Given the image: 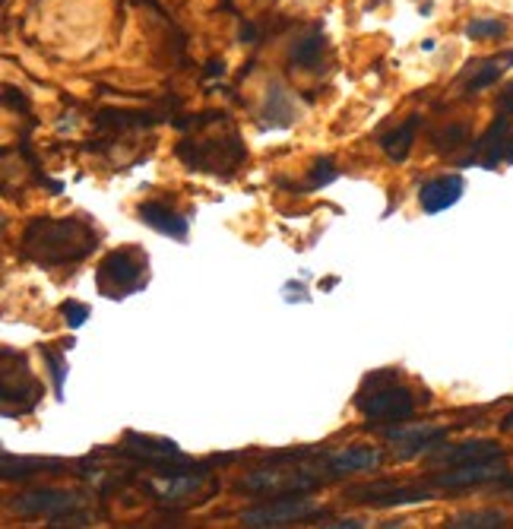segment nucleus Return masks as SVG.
<instances>
[{"label": "nucleus", "instance_id": "obj_27", "mask_svg": "<svg viewBox=\"0 0 513 529\" xmlns=\"http://www.w3.org/2000/svg\"><path fill=\"white\" fill-rule=\"evenodd\" d=\"M336 178H339L336 162H333L330 156H324V159H317V162L311 165V178H307V187H311V191H317V187L333 184Z\"/></svg>", "mask_w": 513, "mask_h": 529}, {"label": "nucleus", "instance_id": "obj_25", "mask_svg": "<svg viewBox=\"0 0 513 529\" xmlns=\"http://www.w3.org/2000/svg\"><path fill=\"white\" fill-rule=\"evenodd\" d=\"M508 32V23L501 19H489V16H479L472 23H466V38L472 42H485V38H501Z\"/></svg>", "mask_w": 513, "mask_h": 529}, {"label": "nucleus", "instance_id": "obj_21", "mask_svg": "<svg viewBox=\"0 0 513 529\" xmlns=\"http://www.w3.org/2000/svg\"><path fill=\"white\" fill-rule=\"evenodd\" d=\"M510 61H513V51H508L504 57H491V61H485L482 67L476 70V76H472V80L466 83V95H479L482 89L495 86V83L504 76V70H508Z\"/></svg>", "mask_w": 513, "mask_h": 529}, {"label": "nucleus", "instance_id": "obj_12", "mask_svg": "<svg viewBox=\"0 0 513 529\" xmlns=\"http://www.w3.org/2000/svg\"><path fill=\"white\" fill-rule=\"evenodd\" d=\"M463 191H466L463 175H440V178H431L428 184H421L419 203L428 216H438V212L457 206L460 197H463Z\"/></svg>", "mask_w": 513, "mask_h": 529}, {"label": "nucleus", "instance_id": "obj_6", "mask_svg": "<svg viewBox=\"0 0 513 529\" xmlns=\"http://www.w3.org/2000/svg\"><path fill=\"white\" fill-rule=\"evenodd\" d=\"M320 505L307 501L305 495H276V501L260 507H251V511L241 514V524L251 529H276V526H288V524H305V520L320 517Z\"/></svg>", "mask_w": 513, "mask_h": 529}, {"label": "nucleus", "instance_id": "obj_32", "mask_svg": "<svg viewBox=\"0 0 513 529\" xmlns=\"http://www.w3.org/2000/svg\"><path fill=\"white\" fill-rule=\"evenodd\" d=\"M226 73V61H209L207 64V76H222Z\"/></svg>", "mask_w": 513, "mask_h": 529}, {"label": "nucleus", "instance_id": "obj_30", "mask_svg": "<svg viewBox=\"0 0 513 529\" xmlns=\"http://www.w3.org/2000/svg\"><path fill=\"white\" fill-rule=\"evenodd\" d=\"M498 112L508 114V118H513V80L504 86V93L498 95Z\"/></svg>", "mask_w": 513, "mask_h": 529}, {"label": "nucleus", "instance_id": "obj_8", "mask_svg": "<svg viewBox=\"0 0 513 529\" xmlns=\"http://www.w3.org/2000/svg\"><path fill=\"white\" fill-rule=\"evenodd\" d=\"M504 475H508L504 456H495V460L463 463V466H447V473L434 475V485H438V488H450V492H460V488L485 485V482L504 479Z\"/></svg>", "mask_w": 513, "mask_h": 529}, {"label": "nucleus", "instance_id": "obj_16", "mask_svg": "<svg viewBox=\"0 0 513 529\" xmlns=\"http://www.w3.org/2000/svg\"><path fill=\"white\" fill-rule=\"evenodd\" d=\"M124 450L150 466H162L165 460H188L175 441H156V437L143 435H124Z\"/></svg>", "mask_w": 513, "mask_h": 529}, {"label": "nucleus", "instance_id": "obj_3", "mask_svg": "<svg viewBox=\"0 0 513 529\" xmlns=\"http://www.w3.org/2000/svg\"><path fill=\"white\" fill-rule=\"evenodd\" d=\"M82 495L76 492H63V488H38V492H25L16 495L13 501V511L19 517H42L48 520L51 526H86L89 514L82 511Z\"/></svg>", "mask_w": 513, "mask_h": 529}, {"label": "nucleus", "instance_id": "obj_9", "mask_svg": "<svg viewBox=\"0 0 513 529\" xmlns=\"http://www.w3.org/2000/svg\"><path fill=\"white\" fill-rule=\"evenodd\" d=\"M345 498L358 501V505H371V507H400V505H421V501H431L434 495L428 492V488H396V485H390V482H381V485L349 488Z\"/></svg>", "mask_w": 513, "mask_h": 529}, {"label": "nucleus", "instance_id": "obj_31", "mask_svg": "<svg viewBox=\"0 0 513 529\" xmlns=\"http://www.w3.org/2000/svg\"><path fill=\"white\" fill-rule=\"evenodd\" d=\"M324 526H333V529H362L364 524H362V520H333V524H324Z\"/></svg>", "mask_w": 513, "mask_h": 529}, {"label": "nucleus", "instance_id": "obj_17", "mask_svg": "<svg viewBox=\"0 0 513 529\" xmlns=\"http://www.w3.org/2000/svg\"><path fill=\"white\" fill-rule=\"evenodd\" d=\"M419 127H421L419 114H409V118L402 121L400 127H393L390 133H383V137H381V150L387 152V159H393V162H406L409 152H412V143H415V133H419Z\"/></svg>", "mask_w": 513, "mask_h": 529}, {"label": "nucleus", "instance_id": "obj_34", "mask_svg": "<svg viewBox=\"0 0 513 529\" xmlns=\"http://www.w3.org/2000/svg\"><path fill=\"white\" fill-rule=\"evenodd\" d=\"M504 162H508V165H513V140L508 143V156H504Z\"/></svg>", "mask_w": 513, "mask_h": 529}, {"label": "nucleus", "instance_id": "obj_7", "mask_svg": "<svg viewBox=\"0 0 513 529\" xmlns=\"http://www.w3.org/2000/svg\"><path fill=\"white\" fill-rule=\"evenodd\" d=\"M317 485L320 479L307 469H256L247 479H241V492L256 495H307Z\"/></svg>", "mask_w": 513, "mask_h": 529}, {"label": "nucleus", "instance_id": "obj_2", "mask_svg": "<svg viewBox=\"0 0 513 529\" xmlns=\"http://www.w3.org/2000/svg\"><path fill=\"white\" fill-rule=\"evenodd\" d=\"M355 406L371 425H393L415 416V393L393 374H374L364 380V390L355 397Z\"/></svg>", "mask_w": 513, "mask_h": 529}, {"label": "nucleus", "instance_id": "obj_28", "mask_svg": "<svg viewBox=\"0 0 513 529\" xmlns=\"http://www.w3.org/2000/svg\"><path fill=\"white\" fill-rule=\"evenodd\" d=\"M44 361H48L51 380H54V397L63 399V377H67V361H63L61 352H48V349H44Z\"/></svg>", "mask_w": 513, "mask_h": 529}, {"label": "nucleus", "instance_id": "obj_15", "mask_svg": "<svg viewBox=\"0 0 513 529\" xmlns=\"http://www.w3.org/2000/svg\"><path fill=\"white\" fill-rule=\"evenodd\" d=\"M383 463V454L377 447H345L339 454L326 456L330 475H352V473H371Z\"/></svg>", "mask_w": 513, "mask_h": 529}, {"label": "nucleus", "instance_id": "obj_4", "mask_svg": "<svg viewBox=\"0 0 513 529\" xmlns=\"http://www.w3.org/2000/svg\"><path fill=\"white\" fill-rule=\"evenodd\" d=\"M99 292L105 299H127L150 279V257L140 248H118L99 263Z\"/></svg>", "mask_w": 513, "mask_h": 529}, {"label": "nucleus", "instance_id": "obj_18", "mask_svg": "<svg viewBox=\"0 0 513 529\" xmlns=\"http://www.w3.org/2000/svg\"><path fill=\"white\" fill-rule=\"evenodd\" d=\"M203 479H207V473H194V469L165 475V482H159L156 485V495H159V501H165V505H175V501L194 498L197 488L203 485Z\"/></svg>", "mask_w": 513, "mask_h": 529}, {"label": "nucleus", "instance_id": "obj_23", "mask_svg": "<svg viewBox=\"0 0 513 529\" xmlns=\"http://www.w3.org/2000/svg\"><path fill=\"white\" fill-rule=\"evenodd\" d=\"M67 463L61 460H13L10 454H4V479H25V475H38L44 469H63Z\"/></svg>", "mask_w": 513, "mask_h": 529}, {"label": "nucleus", "instance_id": "obj_14", "mask_svg": "<svg viewBox=\"0 0 513 529\" xmlns=\"http://www.w3.org/2000/svg\"><path fill=\"white\" fill-rule=\"evenodd\" d=\"M504 456V447L489 437H479V441H463L453 444V447H438L431 456L434 466H463V463H479V460H495Z\"/></svg>", "mask_w": 513, "mask_h": 529}, {"label": "nucleus", "instance_id": "obj_1", "mask_svg": "<svg viewBox=\"0 0 513 529\" xmlns=\"http://www.w3.org/2000/svg\"><path fill=\"white\" fill-rule=\"evenodd\" d=\"M95 248H99V231L80 216H35L19 235V257L35 267L80 263Z\"/></svg>", "mask_w": 513, "mask_h": 529}, {"label": "nucleus", "instance_id": "obj_22", "mask_svg": "<svg viewBox=\"0 0 513 529\" xmlns=\"http://www.w3.org/2000/svg\"><path fill=\"white\" fill-rule=\"evenodd\" d=\"M508 524V514L504 511H466L450 517V529H501Z\"/></svg>", "mask_w": 513, "mask_h": 529}, {"label": "nucleus", "instance_id": "obj_19", "mask_svg": "<svg viewBox=\"0 0 513 529\" xmlns=\"http://www.w3.org/2000/svg\"><path fill=\"white\" fill-rule=\"evenodd\" d=\"M320 57H324V32L320 29H314L311 35L295 42L292 51H288V61H292V67H298V70H317Z\"/></svg>", "mask_w": 513, "mask_h": 529}, {"label": "nucleus", "instance_id": "obj_13", "mask_svg": "<svg viewBox=\"0 0 513 529\" xmlns=\"http://www.w3.org/2000/svg\"><path fill=\"white\" fill-rule=\"evenodd\" d=\"M137 216H140V222L150 225L152 231L169 235V238H178V241H184L188 231H190V219L181 216L178 210H171L169 203H159V200H146V203H140Z\"/></svg>", "mask_w": 513, "mask_h": 529}, {"label": "nucleus", "instance_id": "obj_29", "mask_svg": "<svg viewBox=\"0 0 513 529\" xmlns=\"http://www.w3.org/2000/svg\"><path fill=\"white\" fill-rule=\"evenodd\" d=\"M61 314L67 318V324L73 327V330H80V327L89 320V308H86V305H80V301H63V305H61Z\"/></svg>", "mask_w": 513, "mask_h": 529}, {"label": "nucleus", "instance_id": "obj_20", "mask_svg": "<svg viewBox=\"0 0 513 529\" xmlns=\"http://www.w3.org/2000/svg\"><path fill=\"white\" fill-rule=\"evenodd\" d=\"M263 118L269 121V127H288L295 121V108H292V95L282 83H273L266 93V112Z\"/></svg>", "mask_w": 513, "mask_h": 529}, {"label": "nucleus", "instance_id": "obj_10", "mask_svg": "<svg viewBox=\"0 0 513 529\" xmlns=\"http://www.w3.org/2000/svg\"><path fill=\"white\" fill-rule=\"evenodd\" d=\"M387 437L400 447V460H415L431 454L447 441V428L440 425H412V428H387Z\"/></svg>", "mask_w": 513, "mask_h": 529}, {"label": "nucleus", "instance_id": "obj_5", "mask_svg": "<svg viewBox=\"0 0 513 529\" xmlns=\"http://www.w3.org/2000/svg\"><path fill=\"white\" fill-rule=\"evenodd\" d=\"M245 146L238 143V137H228V140H188V143H178V159H181L188 169H197V171H213V175H232L241 162H245Z\"/></svg>", "mask_w": 513, "mask_h": 529}, {"label": "nucleus", "instance_id": "obj_35", "mask_svg": "<svg viewBox=\"0 0 513 529\" xmlns=\"http://www.w3.org/2000/svg\"><path fill=\"white\" fill-rule=\"evenodd\" d=\"M510 498H513V488H510Z\"/></svg>", "mask_w": 513, "mask_h": 529}, {"label": "nucleus", "instance_id": "obj_11", "mask_svg": "<svg viewBox=\"0 0 513 529\" xmlns=\"http://www.w3.org/2000/svg\"><path fill=\"white\" fill-rule=\"evenodd\" d=\"M508 143H510V118L501 114V118L491 121L485 137L476 143V152L469 159H463V169L472 162H479L482 169H498V162H504V156H508Z\"/></svg>", "mask_w": 513, "mask_h": 529}, {"label": "nucleus", "instance_id": "obj_33", "mask_svg": "<svg viewBox=\"0 0 513 529\" xmlns=\"http://www.w3.org/2000/svg\"><path fill=\"white\" fill-rule=\"evenodd\" d=\"M501 431H508V435H513V412H510V416L501 422Z\"/></svg>", "mask_w": 513, "mask_h": 529}, {"label": "nucleus", "instance_id": "obj_26", "mask_svg": "<svg viewBox=\"0 0 513 529\" xmlns=\"http://www.w3.org/2000/svg\"><path fill=\"white\" fill-rule=\"evenodd\" d=\"M463 143H469V127H466V124H450L444 133H438V137H434V146H438V152H453V150H460Z\"/></svg>", "mask_w": 513, "mask_h": 529}, {"label": "nucleus", "instance_id": "obj_24", "mask_svg": "<svg viewBox=\"0 0 513 529\" xmlns=\"http://www.w3.org/2000/svg\"><path fill=\"white\" fill-rule=\"evenodd\" d=\"M156 121H159L156 114H140V112H99L95 124L124 131V127H150V124H156Z\"/></svg>", "mask_w": 513, "mask_h": 529}]
</instances>
